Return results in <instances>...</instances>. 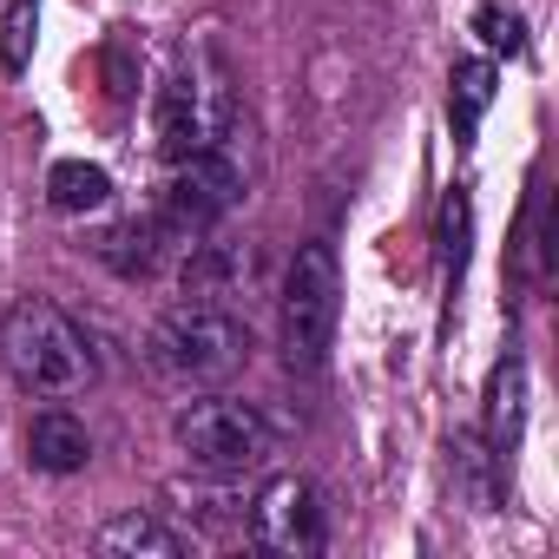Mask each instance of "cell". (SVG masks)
<instances>
[{"instance_id":"cell-12","label":"cell","mask_w":559,"mask_h":559,"mask_svg":"<svg viewBox=\"0 0 559 559\" xmlns=\"http://www.w3.org/2000/svg\"><path fill=\"white\" fill-rule=\"evenodd\" d=\"M47 204L60 217H86V211L112 204V171L106 165H86V158H60L47 171Z\"/></svg>"},{"instance_id":"cell-8","label":"cell","mask_w":559,"mask_h":559,"mask_svg":"<svg viewBox=\"0 0 559 559\" xmlns=\"http://www.w3.org/2000/svg\"><path fill=\"white\" fill-rule=\"evenodd\" d=\"M520 428H526V356L507 349L487 376V421H480V448L493 454V467L507 474L520 454Z\"/></svg>"},{"instance_id":"cell-4","label":"cell","mask_w":559,"mask_h":559,"mask_svg":"<svg viewBox=\"0 0 559 559\" xmlns=\"http://www.w3.org/2000/svg\"><path fill=\"white\" fill-rule=\"evenodd\" d=\"M152 119H158V158L165 165H178V158H191V152H204V145H217V139L237 132V106H230V86L211 67V53H191L185 47L171 60Z\"/></svg>"},{"instance_id":"cell-17","label":"cell","mask_w":559,"mask_h":559,"mask_svg":"<svg viewBox=\"0 0 559 559\" xmlns=\"http://www.w3.org/2000/svg\"><path fill=\"white\" fill-rule=\"evenodd\" d=\"M474 34H480V47H487V53H507V60H520V53H526V21H520L513 8H500V0H487V8L474 14Z\"/></svg>"},{"instance_id":"cell-10","label":"cell","mask_w":559,"mask_h":559,"mask_svg":"<svg viewBox=\"0 0 559 559\" xmlns=\"http://www.w3.org/2000/svg\"><path fill=\"white\" fill-rule=\"evenodd\" d=\"M165 250H171V237H165V224H158L152 211H145V217H126V224H112V230L93 237V257L112 263L119 276H152V270L165 263Z\"/></svg>"},{"instance_id":"cell-3","label":"cell","mask_w":559,"mask_h":559,"mask_svg":"<svg viewBox=\"0 0 559 559\" xmlns=\"http://www.w3.org/2000/svg\"><path fill=\"white\" fill-rule=\"evenodd\" d=\"M336 317H343V270L336 250L317 237L290 257L284 270V297H276V343L297 376H317L336 349Z\"/></svg>"},{"instance_id":"cell-6","label":"cell","mask_w":559,"mask_h":559,"mask_svg":"<svg viewBox=\"0 0 559 559\" xmlns=\"http://www.w3.org/2000/svg\"><path fill=\"white\" fill-rule=\"evenodd\" d=\"M171 441L191 467H211V474H250L276 454V428L263 408L237 402V395H204L191 408H178L171 421Z\"/></svg>"},{"instance_id":"cell-1","label":"cell","mask_w":559,"mask_h":559,"mask_svg":"<svg viewBox=\"0 0 559 559\" xmlns=\"http://www.w3.org/2000/svg\"><path fill=\"white\" fill-rule=\"evenodd\" d=\"M0 369H8V382L21 395H47V402L80 395L99 376L86 330L47 297H21L8 317H0Z\"/></svg>"},{"instance_id":"cell-13","label":"cell","mask_w":559,"mask_h":559,"mask_svg":"<svg viewBox=\"0 0 559 559\" xmlns=\"http://www.w3.org/2000/svg\"><path fill=\"white\" fill-rule=\"evenodd\" d=\"M500 73H493V60H461L454 73H448V112H454V139L461 145H474V132H480V119H487V106H493V86Z\"/></svg>"},{"instance_id":"cell-14","label":"cell","mask_w":559,"mask_h":559,"mask_svg":"<svg viewBox=\"0 0 559 559\" xmlns=\"http://www.w3.org/2000/svg\"><path fill=\"white\" fill-rule=\"evenodd\" d=\"M93 546H99V552H132V559H178V552H185V539H178L165 520H152V513H119V520H106V526L93 533Z\"/></svg>"},{"instance_id":"cell-11","label":"cell","mask_w":559,"mask_h":559,"mask_svg":"<svg viewBox=\"0 0 559 559\" xmlns=\"http://www.w3.org/2000/svg\"><path fill=\"white\" fill-rule=\"evenodd\" d=\"M185 297H198V304H224V297H237L243 284H250V257L237 250V243H211V237H198L191 243V257H185Z\"/></svg>"},{"instance_id":"cell-15","label":"cell","mask_w":559,"mask_h":559,"mask_svg":"<svg viewBox=\"0 0 559 559\" xmlns=\"http://www.w3.org/2000/svg\"><path fill=\"white\" fill-rule=\"evenodd\" d=\"M467 237H474V204H467V191H448V198H441V230H435L448 304H454V290H461V276H467Z\"/></svg>"},{"instance_id":"cell-5","label":"cell","mask_w":559,"mask_h":559,"mask_svg":"<svg viewBox=\"0 0 559 559\" xmlns=\"http://www.w3.org/2000/svg\"><path fill=\"white\" fill-rule=\"evenodd\" d=\"M230 139H237V132H230ZM230 139H217V145H204V152H191V158L171 165V178H165V191H158V211H152L171 243L211 237V230L243 204V165H237Z\"/></svg>"},{"instance_id":"cell-16","label":"cell","mask_w":559,"mask_h":559,"mask_svg":"<svg viewBox=\"0 0 559 559\" xmlns=\"http://www.w3.org/2000/svg\"><path fill=\"white\" fill-rule=\"evenodd\" d=\"M34 40H40V0H8V21H0V73L8 80L34 67Z\"/></svg>"},{"instance_id":"cell-7","label":"cell","mask_w":559,"mask_h":559,"mask_svg":"<svg viewBox=\"0 0 559 559\" xmlns=\"http://www.w3.org/2000/svg\"><path fill=\"white\" fill-rule=\"evenodd\" d=\"M250 539H257L263 552H284V559L323 552V546H330V507H323L317 480L276 474V480L250 500Z\"/></svg>"},{"instance_id":"cell-2","label":"cell","mask_w":559,"mask_h":559,"mask_svg":"<svg viewBox=\"0 0 559 559\" xmlns=\"http://www.w3.org/2000/svg\"><path fill=\"white\" fill-rule=\"evenodd\" d=\"M243 356H250V330L224 304L185 297L145 330V369L171 389H217L243 369Z\"/></svg>"},{"instance_id":"cell-9","label":"cell","mask_w":559,"mask_h":559,"mask_svg":"<svg viewBox=\"0 0 559 559\" xmlns=\"http://www.w3.org/2000/svg\"><path fill=\"white\" fill-rule=\"evenodd\" d=\"M27 461H34L40 474H80V467L93 461L86 421L67 415V408H40V415L27 421Z\"/></svg>"}]
</instances>
